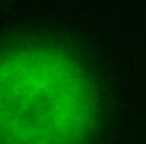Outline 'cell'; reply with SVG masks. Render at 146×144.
<instances>
[{
	"label": "cell",
	"instance_id": "cell-1",
	"mask_svg": "<svg viewBox=\"0 0 146 144\" xmlns=\"http://www.w3.org/2000/svg\"><path fill=\"white\" fill-rule=\"evenodd\" d=\"M96 123L84 68L61 48L32 45L0 64V144H82Z\"/></svg>",
	"mask_w": 146,
	"mask_h": 144
}]
</instances>
